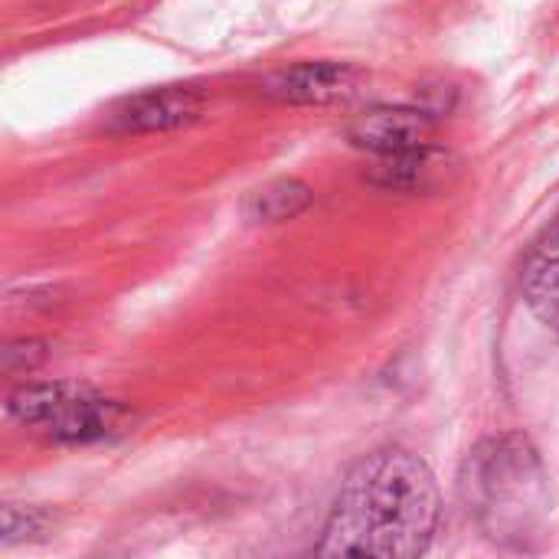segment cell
Wrapping results in <instances>:
<instances>
[{"instance_id":"cell-1","label":"cell","mask_w":559,"mask_h":559,"mask_svg":"<svg viewBox=\"0 0 559 559\" xmlns=\"http://www.w3.org/2000/svg\"><path fill=\"white\" fill-rule=\"evenodd\" d=\"M439 524V485L409 449L386 445L360 459L324 524L321 557H423Z\"/></svg>"},{"instance_id":"cell-2","label":"cell","mask_w":559,"mask_h":559,"mask_svg":"<svg viewBox=\"0 0 559 559\" xmlns=\"http://www.w3.org/2000/svg\"><path fill=\"white\" fill-rule=\"evenodd\" d=\"M540 462L521 436L488 439L468 459L462 491L468 511L495 534H521L540 511Z\"/></svg>"},{"instance_id":"cell-3","label":"cell","mask_w":559,"mask_h":559,"mask_svg":"<svg viewBox=\"0 0 559 559\" xmlns=\"http://www.w3.org/2000/svg\"><path fill=\"white\" fill-rule=\"evenodd\" d=\"M7 409L23 426H39L56 442H72V445L111 439L124 432L131 423V413L121 403L105 400L79 383L20 386L10 393Z\"/></svg>"},{"instance_id":"cell-4","label":"cell","mask_w":559,"mask_h":559,"mask_svg":"<svg viewBox=\"0 0 559 559\" xmlns=\"http://www.w3.org/2000/svg\"><path fill=\"white\" fill-rule=\"evenodd\" d=\"M367 79L360 66L318 59L275 69L262 79V92L285 105H347L364 95Z\"/></svg>"},{"instance_id":"cell-5","label":"cell","mask_w":559,"mask_h":559,"mask_svg":"<svg viewBox=\"0 0 559 559\" xmlns=\"http://www.w3.org/2000/svg\"><path fill=\"white\" fill-rule=\"evenodd\" d=\"M210 105V95L200 85H164L147 88L131 98H124L111 118L108 128L115 134H151V131H174L187 128L203 118Z\"/></svg>"},{"instance_id":"cell-6","label":"cell","mask_w":559,"mask_h":559,"mask_svg":"<svg viewBox=\"0 0 559 559\" xmlns=\"http://www.w3.org/2000/svg\"><path fill=\"white\" fill-rule=\"evenodd\" d=\"M432 134H436V111L406 108V105L367 108L347 128L350 144L377 157H396V154L432 147Z\"/></svg>"},{"instance_id":"cell-7","label":"cell","mask_w":559,"mask_h":559,"mask_svg":"<svg viewBox=\"0 0 559 559\" xmlns=\"http://www.w3.org/2000/svg\"><path fill=\"white\" fill-rule=\"evenodd\" d=\"M524 292H527V305L534 308V314L559 328V219L550 226L547 239L534 249L527 262Z\"/></svg>"},{"instance_id":"cell-8","label":"cell","mask_w":559,"mask_h":559,"mask_svg":"<svg viewBox=\"0 0 559 559\" xmlns=\"http://www.w3.org/2000/svg\"><path fill=\"white\" fill-rule=\"evenodd\" d=\"M445 167H449V157L442 151H436V144H432V147H423V151H413V154L380 157L370 180L377 187H386V190L416 193V190L436 187L445 177Z\"/></svg>"},{"instance_id":"cell-9","label":"cell","mask_w":559,"mask_h":559,"mask_svg":"<svg viewBox=\"0 0 559 559\" xmlns=\"http://www.w3.org/2000/svg\"><path fill=\"white\" fill-rule=\"evenodd\" d=\"M311 206V190L301 180H275L246 200V216L255 223H285Z\"/></svg>"}]
</instances>
